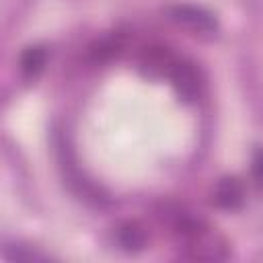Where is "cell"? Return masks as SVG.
Instances as JSON below:
<instances>
[{
    "label": "cell",
    "instance_id": "cell-1",
    "mask_svg": "<svg viewBox=\"0 0 263 263\" xmlns=\"http://www.w3.org/2000/svg\"><path fill=\"white\" fill-rule=\"evenodd\" d=\"M177 236L181 238L183 251L191 259H224L226 242L203 222L183 218L177 222Z\"/></svg>",
    "mask_w": 263,
    "mask_h": 263
},
{
    "label": "cell",
    "instance_id": "cell-5",
    "mask_svg": "<svg viewBox=\"0 0 263 263\" xmlns=\"http://www.w3.org/2000/svg\"><path fill=\"white\" fill-rule=\"evenodd\" d=\"M255 175H257V179H259V183H263V152L255 158Z\"/></svg>",
    "mask_w": 263,
    "mask_h": 263
},
{
    "label": "cell",
    "instance_id": "cell-4",
    "mask_svg": "<svg viewBox=\"0 0 263 263\" xmlns=\"http://www.w3.org/2000/svg\"><path fill=\"white\" fill-rule=\"evenodd\" d=\"M142 242H144V234H142V230H138L136 226H127V228H123L121 230V245L125 247V249H138V247H142Z\"/></svg>",
    "mask_w": 263,
    "mask_h": 263
},
{
    "label": "cell",
    "instance_id": "cell-2",
    "mask_svg": "<svg viewBox=\"0 0 263 263\" xmlns=\"http://www.w3.org/2000/svg\"><path fill=\"white\" fill-rule=\"evenodd\" d=\"M216 201L224 208H234L238 201H240V187L234 179H226L224 183L218 185V191H216Z\"/></svg>",
    "mask_w": 263,
    "mask_h": 263
},
{
    "label": "cell",
    "instance_id": "cell-3",
    "mask_svg": "<svg viewBox=\"0 0 263 263\" xmlns=\"http://www.w3.org/2000/svg\"><path fill=\"white\" fill-rule=\"evenodd\" d=\"M43 64H45V51L39 47H31L21 60V68L27 76H35L43 68Z\"/></svg>",
    "mask_w": 263,
    "mask_h": 263
}]
</instances>
